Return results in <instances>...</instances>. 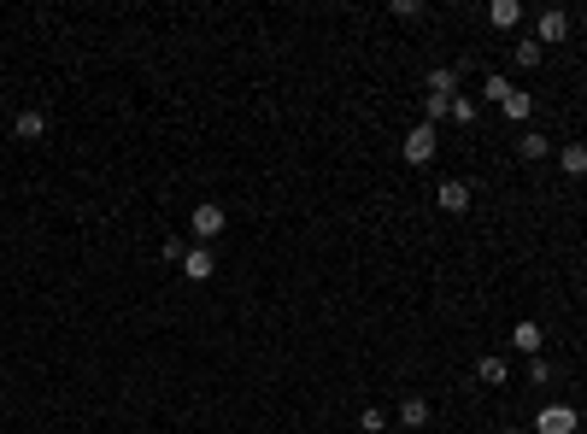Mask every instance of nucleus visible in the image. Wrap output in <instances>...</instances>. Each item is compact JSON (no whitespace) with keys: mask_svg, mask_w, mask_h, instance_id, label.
<instances>
[{"mask_svg":"<svg viewBox=\"0 0 587 434\" xmlns=\"http://www.w3.org/2000/svg\"><path fill=\"white\" fill-rule=\"evenodd\" d=\"M435 147H441V135H435V123H417V130L399 141V153H406V165H429Z\"/></svg>","mask_w":587,"mask_h":434,"instance_id":"f257e3e1","label":"nucleus"},{"mask_svg":"<svg viewBox=\"0 0 587 434\" xmlns=\"http://www.w3.org/2000/svg\"><path fill=\"white\" fill-rule=\"evenodd\" d=\"M223 223H230V217H223V206H218V200H200V206H194V217H189V229L200 235V246H206L211 235H223Z\"/></svg>","mask_w":587,"mask_h":434,"instance_id":"f03ea898","label":"nucleus"},{"mask_svg":"<svg viewBox=\"0 0 587 434\" xmlns=\"http://www.w3.org/2000/svg\"><path fill=\"white\" fill-rule=\"evenodd\" d=\"M534 42H541V47H558V42H570V12H564V6L541 12V24H534Z\"/></svg>","mask_w":587,"mask_h":434,"instance_id":"7ed1b4c3","label":"nucleus"},{"mask_svg":"<svg viewBox=\"0 0 587 434\" xmlns=\"http://www.w3.org/2000/svg\"><path fill=\"white\" fill-rule=\"evenodd\" d=\"M534 429H541V434H576L582 417H576V405H546V411L534 417Z\"/></svg>","mask_w":587,"mask_h":434,"instance_id":"20e7f679","label":"nucleus"},{"mask_svg":"<svg viewBox=\"0 0 587 434\" xmlns=\"http://www.w3.org/2000/svg\"><path fill=\"white\" fill-rule=\"evenodd\" d=\"M435 206H441V212H453V217L470 212V182H458V177L441 182V188H435Z\"/></svg>","mask_w":587,"mask_h":434,"instance_id":"39448f33","label":"nucleus"},{"mask_svg":"<svg viewBox=\"0 0 587 434\" xmlns=\"http://www.w3.org/2000/svg\"><path fill=\"white\" fill-rule=\"evenodd\" d=\"M429 417H435V405L423 400V393H411L406 405H399V429L406 434H417V429H429Z\"/></svg>","mask_w":587,"mask_h":434,"instance_id":"423d86ee","label":"nucleus"},{"mask_svg":"<svg viewBox=\"0 0 587 434\" xmlns=\"http://www.w3.org/2000/svg\"><path fill=\"white\" fill-rule=\"evenodd\" d=\"M541 341H546V329H541V323H529V317H523V323L511 329V346H517L523 358H541Z\"/></svg>","mask_w":587,"mask_h":434,"instance_id":"0eeeda50","label":"nucleus"},{"mask_svg":"<svg viewBox=\"0 0 587 434\" xmlns=\"http://www.w3.org/2000/svg\"><path fill=\"white\" fill-rule=\"evenodd\" d=\"M558 165H564V177H587V141H564L558 147Z\"/></svg>","mask_w":587,"mask_h":434,"instance_id":"6e6552de","label":"nucleus"},{"mask_svg":"<svg viewBox=\"0 0 587 434\" xmlns=\"http://www.w3.org/2000/svg\"><path fill=\"white\" fill-rule=\"evenodd\" d=\"M12 135H18V141H42L47 118H42V111H18V118H12Z\"/></svg>","mask_w":587,"mask_h":434,"instance_id":"1a4fd4ad","label":"nucleus"},{"mask_svg":"<svg viewBox=\"0 0 587 434\" xmlns=\"http://www.w3.org/2000/svg\"><path fill=\"white\" fill-rule=\"evenodd\" d=\"M546 153H553V141H546V135H534V130L517 135V159H523V165H534V159H546Z\"/></svg>","mask_w":587,"mask_h":434,"instance_id":"9d476101","label":"nucleus"},{"mask_svg":"<svg viewBox=\"0 0 587 434\" xmlns=\"http://www.w3.org/2000/svg\"><path fill=\"white\" fill-rule=\"evenodd\" d=\"M182 270H189V282H211V253L206 246H189V253H182Z\"/></svg>","mask_w":587,"mask_h":434,"instance_id":"9b49d317","label":"nucleus"},{"mask_svg":"<svg viewBox=\"0 0 587 434\" xmlns=\"http://www.w3.org/2000/svg\"><path fill=\"white\" fill-rule=\"evenodd\" d=\"M511 59H517L523 71H534V65H541V59H546V47L534 42V35H523V42H511Z\"/></svg>","mask_w":587,"mask_h":434,"instance_id":"f8f14e48","label":"nucleus"},{"mask_svg":"<svg viewBox=\"0 0 587 434\" xmlns=\"http://www.w3.org/2000/svg\"><path fill=\"white\" fill-rule=\"evenodd\" d=\"M429 94L453 101V94H458V71H453V65H435V71H429Z\"/></svg>","mask_w":587,"mask_h":434,"instance_id":"ddd939ff","label":"nucleus"},{"mask_svg":"<svg viewBox=\"0 0 587 434\" xmlns=\"http://www.w3.org/2000/svg\"><path fill=\"white\" fill-rule=\"evenodd\" d=\"M476 376H482V388H505V381H511V370H505V358H482V364H476Z\"/></svg>","mask_w":587,"mask_h":434,"instance_id":"4468645a","label":"nucleus"},{"mask_svg":"<svg viewBox=\"0 0 587 434\" xmlns=\"http://www.w3.org/2000/svg\"><path fill=\"white\" fill-rule=\"evenodd\" d=\"M488 18L499 24V30H511V24L523 18V6H517V0H494V6H488Z\"/></svg>","mask_w":587,"mask_h":434,"instance_id":"2eb2a0df","label":"nucleus"},{"mask_svg":"<svg viewBox=\"0 0 587 434\" xmlns=\"http://www.w3.org/2000/svg\"><path fill=\"white\" fill-rule=\"evenodd\" d=\"M529 111H534V94H517V89H511V101H505V118H511V123H529Z\"/></svg>","mask_w":587,"mask_h":434,"instance_id":"dca6fc26","label":"nucleus"},{"mask_svg":"<svg viewBox=\"0 0 587 434\" xmlns=\"http://www.w3.org/2000/svg\"><path fill=\"white\" fill-rule=\"evenodd\" d=\"M446 111H453V101H441V94H423V123H441Z\"/></svg>","mask_w":587,"mask_h":434,"instance_id":"f3484780","label":"nucleus"},{"mask_svg":"<svg viewBox=\"0 0 587 434\" xmlns=\"http://www.w3.org/2000/svg\"><path fill=\"white\" fill-rule=\"evenodd\" d=\"M358 429L365 434H388V417H382L377 405H365V411H358Z\"/></svg>","mask_w":587,"mask_h":434,"instance_id":"a211bd4d","label":"nucleus"},{"mask_svg":"<svg viewBox=\"0 0 587 434\" xmlns=\"http://www.w3.org/2000/svg\"><path fill=\"white\" fill-rule=\"evenodd\" d=\"M553 376H558V370L546 364V358H529V381H534V388H546V381H553Z\"/></svg>","mask_w":587,"mask_h":434,"instance_id":"6ab92c4d","label":"nucleus"},{"mask_svg":"<svg viewBox=\"0 0 587 434\" xmlns=\"http://www.w3.org/2000/svg\"><path fill=\"white\" fill-rule=\"evenodd\" d=\"M482 94H488V101H499V106H505V101H511V82H505V77H488V82H482Z\"/></svg>","mask_w":587,"mask_h":434,"instance_id":"aec40b11","label":"nucleus"},{"mask_svg":"<svg viewBox=\"0 0 587 434\" xmlns=\"http://www.w3.org/2000/svg\"><path fill=\"white\" fill-rule=\"evenodd\" d=\"M453 118L458 123H476V101H470V94H453Z\"/></svg>","mask_w":587,"mask_h":434,"instance_id":"412c9836","label":"nucleus"},{"mask_svg":"<svg viewBox=\"0 0 587 434\" xmlns=\"http://www.w3.org/2000/svg\"><path fill=\"white\" fill-rule=\"evenodd\" d=\"M505 434H529V429H505Z\"/></svg>","mask_w":587,"mask_h":434,"instance_id":"4be33fe9","label":"nucleus"},{"mask_svg":"<svg viewBox=\"0 0 587 434\" xmlns=\"http://www.w3.org/2000/svg\"><path fill=\"white\" fill-rule=\"evenodd\" d=\"M388 434H406V429H388Z\"/></svg>","mask_w":587,"mask_h":434,"instance_id":"5701e85b","label":"nucleus"}]
</instances>
